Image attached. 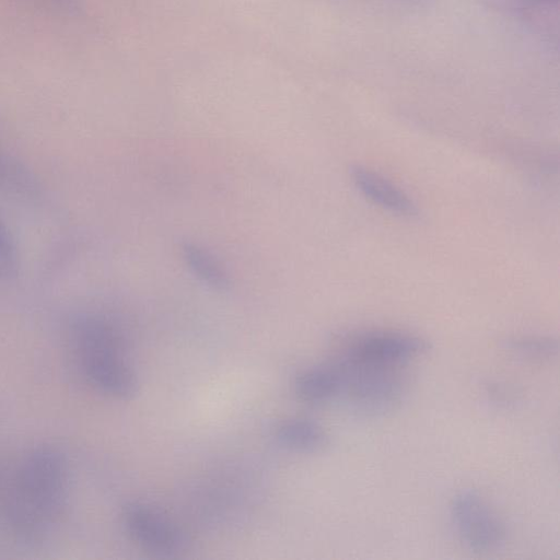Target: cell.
Returning a JSON list of instances; mask_svg holds the SVG:
<instances>
[{
	"label": "cell",
	"mask_w": 560,
	"mask_h": 560,
	"mask_svg": "<svg viewBox=\"0 0 560 560\" xmlns=\"http://www.w3.org/2000/svg\"><path fill=\"white\" fill-rule=\"evenodd\" d=\"M70 493L66 455L57 447L40 445L18 464L4 508L5 524L24 545L44 542L65 514Z\"/></svg>",
	"instance_id": "cell-1"
},
{
	"label": "cell",
	"mask_w": 560,
	"mask_h": 560,
	"mask_svg": "<svg viewBox=\"0 0 560 560\" xmlns=\"http://www.w3.org/2000/svg\"><path fill=\"white\" fill-rule=\"evenodd\" d=\"M340 396L362 416H382L395 410L408 392V378L400 365L369 363L342 357Z\"/></svg>",
	"instance_id": "cell-2"
},
{
	"label": "cell",
	"mask_w": 560,
	"mask_h": 560,
	"mask_svg": "<svg viewBox=\"0 0 560 560\" xmlns=\"http://www.w3.org/2000/svg\"><path fill=\"white\" fill-rule=\"evenodd\" d=\"M451 516L458 537L472 551H491L505 541L504 523L474 490H462L453 498Z\"/></svg>",
	"instance_id": "cell-3"
},
{
	"label": "cell",
	"mask_w": 560,
	"mask_h": 560,
	"mask_svg": "<svg viewBox=\"0 0 560 560\" xmlns=\"http://www.w3.org/2000/svg\"><path fill=\"white\" fill-rule=\"evenodd\" d=\"M430 348L425 339L415 335L374 330L347 339L343 357L369 363L401 365L427 353Z\"/></svg>",
	"instance_id": "cell-4"
},
{
	"label": "cell",
	"mask_w": 560,
	"mask_h": 560,
	"mask_svg": "<svg viewBox=\"0 0 560 560\" xmlns=\"http://www.w3.org/2000/svg\"><path fill=\"white\" fill-rule=\"evenodd\" d=\"M122 523L133 540L155 551L174 552L186 544L185 533L177 524L141 502L125 506Z\"/></svg>",
	"instance_id": "cell-5"
},
{
	"label": "cell",
	"mask_w": 560,
	"mask_h": 560,
	"mask_svg": "<svg viewBox=\"0 0 560 560\" xmlns=\"http://www.w3.org/2000/svg\"><path fill=\"white\" fill-rule=\"evenodd\" d=\"M78 368L85 381L104 395L129 399L138 392V377L124 355L83 361Z\"/></svg>",
	"instance_id": "cell-6"
},
{
	"label": "cell",
	"mask_w": 560,
	"mask_h": 560,
	"mask_svg": "<svg viewBox=\"0 0 560 560\" xmlns=\"http://www.w3.org/2000/svg\"><path fill=\"white\" fill-rule=\"evenodd\" d=\"M0 196L25 205H35L43 189L35 174L0 144Z\"/></svg>",
	"instance_id": "cell-7"
},
{
	"label": "cell",
	"mask_w": 560,
	"mask_h": 560,
	"mask_svg": "<svg viewBox=\"0 0 560 560\" xmlns=\"http://www.w3.org/2000/svg\"><path fill=\"white\" fill-rule=\"evenodd\" d=\"M350 174L358 189L374 203L402 217L418 215V209L412 200L378 174L362 166L351 167Z\"/></svg>",
	"instance_id": "cell-8"
},
{
	"label": "cell",
	"mask_w": 560,
	"mask_h": 560,
	"mask_svg": "<svg viewBox=\"0 0 560 560\" xmlns=\"http://www.w3.org/2000/svg\"><path fill=\"white\" fill-rule=\"evenodd\" d=\"M343 371L339 361L301 371L294 378L295 395L308 404H323L340 396Z\"/></svg>",
	"instance_id": "cell-9"
},
{
	"label": "cell",
	"mask_w": 560,
	"mask_h": 560,
	"mask_svg": "<svg viewBox=\"0 0 560 560\" xmlns=\"http://www.w3.org/2000/svg\"><path fill=\"white\" fill-rule=\"evenodd\" d=\"M273 436L282 447L301 453L319 452L329 443L326 430L316 421L305 418H290L279 422Z\"/></svg>",
	"instance_id": "cell-10"
},
{
	"label": "cell",
	"mask_w": 560,
	"mask_h": 560,
	"mask_svg": "<svg viewBox=\"0 0 560 560\" xmlns=\"http://www.w3.org/2000/svg\"><path fill=\"white\" fill-rule=\"evenodd\" d=\"M180 254L188 269L201 282L218 291H225L230 288L229 273L209 249L187 241L182 243Z\"/></svg>",
	"instance_id": "cell-11"
},
{
	"label": "cell",
	"mask_w": 560,
	"mask_h": 560,
	"mask_svg": "<svg viewBox=\"0 0 560 560\" xmlns=\"http://www.w3.org/2000/svg\"><path fill=\"white\" fill-rule=\"evenodd\" d=\"M21 269V257L13 232L0 215V282L14 280Z\"/></svg>",
	"instance_id": "cell-12"
},
{
	"label": "cell",
	"mask_w": 560,
	"mask_h": 560,
	"mask_svg": "<svg viewBox=\"0 0 560 560\" xmlns=\"http://www.w3.org/2000/svg\"><path fill=\"white\" fill-rule=\"evenodd\" d=\"M505 347L516 355L528 359H550L558 352V342L542 337L513 338L506 340Z\"/></svg>",
	"instance_id": "cell-13"
},
{
	"label": "cell",
	"mask_w": 560,
	"mask_h": 560,
	"mask_svg": "<svg viewBox=\"0 0 560 560\" xmlns=\"http://www.w3.org/2000/svg\"><path fill=\"white\" fill-rule=\"evenodd\" d=\"M527 1L535 3V4H540V5L552 4V3L558 2V0H527Z\"/></svg>",
	"instance_id": "cell-14"
}]
</instances>
